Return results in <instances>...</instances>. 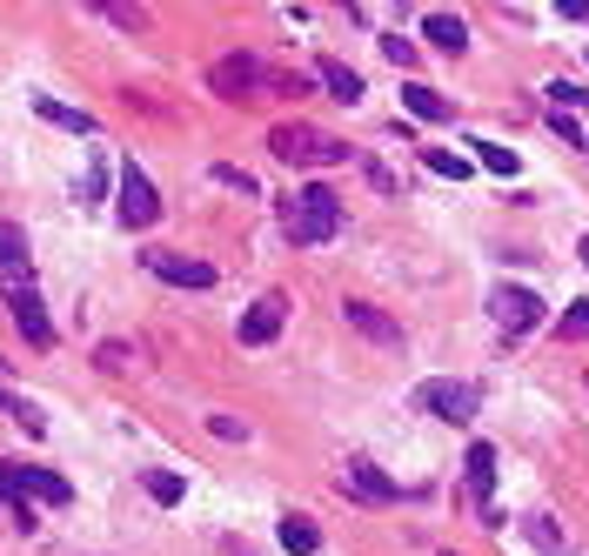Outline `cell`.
Returning <instances> with one entry per match:
<instances>
[{
	"label": "cell",
	"mask_w": 589,
	"mask_h": 556,
	"mask_svg": "<svg viewBox=\"0 0 589 556\" xmlns=\"http://www.w3.org/2000/svg\"><path fill=\"white\" fill-rule=\"evenodd\" d=\"M282 235L295 249H315V242H335L342 235V195L335 188H295L288 201H282Z\"/></svg>",
	"instance_id": "6da1fadb"
},
{
	"label": "cell",
	"mask_w": 589,
	"mask_h": 556,
	"mask_svg": "<svg viewBox=\"0 0 589 556\" xmlns=\"http://www.w3.org/2000/svg\"><path fill=\"white\" fill-rule=\"evenodd\" d=\"M269 148L282 154L288 168H335V162H349V141H335L328 128H308V121H282L269 134Z\"/></svg>",
	"instance_id": "7a4b0ae2"
},
{
	"label": "cell",
	"mask_w": 589,
	"mask_h": 556,
	"mask_svg": "<svg viewBox=\"0 0 589 556\" xmlns=\"http://www.w3.org/2000/svg\"><path fill=\"white\" fill-rule=\"evenodd\" d=\"M0 497L8 503H67V476L54 469H28V462H0Z\"/></svg>",
	"instance_id": "3957f363"
},
{
	"label": "cell",
	"mask_w": 589,
	"mask_h": 556,
	"mask_svg": "<svg viewBox=\"0 0 589 556\" xmlns=\"http://www.w3.org/2000/svg\"><path fill=\"white\" fill-rule=\"evenodd\" d=\"M208 88H215L221 101H248V95L269 88V61H255V54H221V61L208 67Z\"/></svg>",
	"instance_id": "277c9868"
},
{
	"label": "cell",
	"mask_w": 589,
	"mask_h": 556,
	"mask_svg": "<svg viewBox=\"0 0 589 556\" xmlns=\"http://www.w3.org/2000/svg\"><path fill=\"white\" fill-rule=\"evenodd\" d=\"M476 382H449V375H436V382H423L415 389V410H429L436 423H476Z\"/></svg>",
	"instance_id": "5b68a950"
},
{
	"label": "cell",
	"mask_w": 589,
	"mask_h": 556,
	"mask_svg": "<svg viewBox=\"0 0 589 556\" xmlns=\"http://www.w3.org/2000/svg\"><path fill=\"white\" fill-rule=\"evenodd\" d=\"M489 315H495V323L510 329V336H530V329L543 323V295H536V288H510V282H502V288H489Z\"/></svg>",
	"instance_id": "8992f818"
},
{
	"label": "cell",
	"mask_w": 589,
	"mask_h": 556,
	"mask_svg": "<svg viewBox=\"0 0 589 556\" xmlns=\"http://www.w3.org/2000/svg\"><path fill=\"white\" fill-rule=\"evenodd\" d=\"M8 315H14V329H21L34 349H54V323H47V308H41L34 282H8Z\"/></svg>",
	"instance_id": "52a82bcc"
},
{
	"label": "cell",
	"mask_w": 589,
	"mask_h": 556,
	"mask_svg": "<svg viewBox=\"0 0 589 556\" xmlns=\"http://www.w3.org/2000/svg\"><path fill=\"white\" fill-rule=\"evenodd\" d=\"M121 221H128V228H154V221H161V195H154V182H148L134 162L121 168Z\"/></svg>",
	"instance_id": "ba28073f"
},
{
	"label": "cell",
	"mask_w": 589,
	"mask_h": 556,
	"mask_svg": "<svg viewBox=\"0 0 589 556\" xmlns=\"http://www.w3.org/2000/svg\"><path fill=\"white\" fill-rule=\"evenodd\" d=\"M141 269L161 275V282H175V288H215V269H208V262H188V255H175V249H148Z\"/></svg>",
	"instance_id": "9c48e42d"
},
{
	"label": "cell",
	"mask_w": 589,
	"mask_h": 556,
	"mask_svg": "<svg viewBox=\"0 0 589 556\" xmlns=\"http://www.w3.org/2000/svg\"><path fill=\"white\" fill-rule=\"evenodd\" d=\"M342 490H349V497H362V503H395V497H402V490H395V476H382L369 456H349V462H342Z\"/></svg>",
	"instance_id": "30bf717a"
},
{
	"label": "cell",
	"mask_w": 589,
	"mask_h": 556,
	"mask_svg": "<svg viewBox=\"0 0 589 556\" xmlns=\"http://www.w3.org/2000/svg\"><path fill=\"white\" fill-rule=\"evenodd\" d=\"M282 323H288V302H282V295H262L255 308L241 315V329H234V336H241V349H262V342H275V336H282Z\"/></svg>",
	"instance_id": "8fae6325"
},
{
	"label": "cell",
	"mask_w": 589,
	"mask_h": 556,
	"mask_svg": "<svg viewBox=\"0 0 589 556\" xmlns=\"http://www.w3.org/2000/svg\"><path fill=\"white\" fill-rule=\"evenodd\" d=\"M462 483H469V497L482 503V516H489V523H502V516L489 510V490H495V449H489V443H476V449L462 456Z\"/></svg>",
	"instance_id": "7c38bea8"
},
{
	"label": "cell",
	"mask_w": 589,
	"mask_h": 556,
	"mask_svg": "<svg viewBox=\"0 0 589 556\" xmlns=\"http://www.w3.org/2000/svg\"><path fill=\"white\" fill-rule=\"evenodd\" d=\"M342 315H349V329H356V336H369V342H389V349L402 342V323H389L375 302H342Z\"/></svg>",
	"instance_id": "4fadbf2b"
},
{
	"label": "cell",
	"mask_w": 589,
	"mask_h": 556,
	"mask_svg": "<svg viewBox=\"0 0 589 556\" xmlns=\"http://www.w3.org/2000/svg\"><path fill=\"white\" fill-rule=\"evenodd\" d=\"M0 275H8V282L28 275V228L21 221H0Z\"/></svg>",
	"instance_id": "5bb4252c"
},
{
	"label": "cell",
	"mask_w": 589,
	"mask_h": 556,
	"mask_svg": "<svg viewBox=\"0 0 589 556\" xmlns=\"http://www.w3.org/2000/svg\"><path fill=\"white\" fill-rule=\"evenodd\" d=\"M321 88H328L335 101H349V108H356V101H362V74H356L349 61H321Z\"/></svg>",
	"instance_id": "9a60e30c"
},
{
	"label": "cell",
	"mask_w": 589,
	"mask_h": 556,
	"mask_svg": "<svg viewBox=\"0 0 589 556\" xmlns=\"http://www.w3.org/2000/svg\"><path fill=\"white\" fill-rule=\"evenodd\" d=\"M423 34H429L443 54H462V47H469V28H462L456 14H443V8H436V14H423Z\"/></svg>",
	"instance_id": "2e32d148"
},
{
	"label": "cell",
	"mask_w": 589,
	"mask_h": 556,
	"mask_svg": "<svg viewBox=\"0 0 589 556\" xmlns=\"http://www.w3.org/2000/svg\"><path fill=\"white\" fill-rule=\"evenodd\" d=\"M402 108H408L415 121H449V101H443L436 88H423V81H408V88H402Z\"/></svg>",
	"instance_id": "e0dca14e"
},
{
	"label": "cell",
	"mask_w": 589,
	"mask_h": 556,
	"mask_svg": "<svg viewBox=\"0 0 589 556\" xmlns=\"http://www.w3.org/2000/svg\"><path fill=\"white\" fill-rule=\"evenodd\" d=\"M34 115L54 121V128H74V134H95V115H80V108H61L54 95H34Z\"/></svg>",
	"instance_id": "ac0fdd59"
},
{
	"label": "cell",
	"mask_w": 589,
	"mask_h": 556,
	"mask_svg": "<svg viewBox=\"0 0 589 556\" xmlns=\"http://www.w3.org/2000/svg\"><path fill=\"white\" fill-rule=\"evenodd\" d=\"M282 549H288V556H308V549H321V530L288 510V516H282Z\"/></svg>",
	"instance_id": "d6986e66"
},
{
	"label": "cell",
	"mask_w": 589,
	"mask_h": 556,
	"mask_svg": "<svg viewBox=\"0 0 589 556\" xmlns=\"http://www.w3.org/2000/svg\"><path fill=\"white\" fill-rule=\"evenodd\" d=\"M0 416H8V423H21L28 436H41V429H47V423H41V410H34V403H21L14 389H0Z\"/></svg>",
	"instance_id": "ffe728a7"
},
{
	"label": "cell",
	"mask_w": 589,
	"mask_h": 556,
	"mask_svg": "<svg viewBox=\"0 0 589 556\" xmlns=\"http://www.w3.org/2000/svg\"><path fill=\"white\" fill-rule=\"evenodd\" d=\"M182 490H188V483H182L175 469H148V497H154V503H182Z\"/></svg>",
	"instance_id": "44dd1931"
},
{
	"label": "cell",
	"mask_w": 589,
	"mask_h": 556,
	"mask_svg": "<svg viewBox=\"0 0 589 556\" xmlns=\"http://www.w3.org/2000/svg\"><path fill=\"white\" fill-rule=\"evenodd\" d=\"M556 336H563V342H589V302H569V308H563Z\"/></svg>",
	"instance_id": "7402d4cb"
},
{
	"label": "cell",
	"mask_w": 589,
	"mask_h": 556,
	"mask_svg": "<svg viewBox=\"0 0 589 556\" xmlns=\"http://www.w3.org/2000/svg\"><path fill=\"white\" fill-rule=\"evenodd\" d=\"M423 162H429V175H449V182L469 175V162H462V154H449V148H423Z\"/></svg>",
	"instance_id": "603a6c76"
},
{
	"label": "cell",
	"mask_w": 589,
	"mask_h": 556,
	"mask_svg": "<svg viewBox=\"0 0 589 556\" xmlns=\"http://www.w3.org/2000/svg\"><path fill=\"white\" fill-rule=\"evenodd\" d=\"M469 148H476V162H482V168H495V175H516V154H510V148H495V141H469Z\"/></svg>",
	"instance_id": "cb8c5ba5"
},
{
	"label": "cell",
	"mask_w": 589,
	"mask_h": 556,
	"mask_svg": "<svg viewBox=\"0 0 589 556\" xmlns=\"http://www.w3.org/2000/svg\"><path fill=\"white\" fill-rule=\"evenodd\" d=\"M523 530H530V536H536V549H549V556H563V549H569V543H563V530H556L549 516H530Z\"/></svg>",
	"instance_id": "d4e9b609"
},
{
	"label": "cell",
	"mask_w": 589,
	"mask_h": 556,
	"mask_svg": "<svg viewBox=\"0 0 589 556\" xmlns=\"http://www.w3.org/2000/svg\"><path fill=\"white\" fill-rule=\"evenodd\" d=\"M549 101H556V115H569V108H589V88H576V81H549Z\"/></svg>",
	"instance_id": "484cf974"
},
{
	"label": "cell",
	"mask_w": 589,
	"mask_h": 556,
	"mask_svg": "<svg viewBox=\"0 0 589 556\" xmlns=\"http://www.w3.org/2000/svg\"><path fill=\"white\" fill-rule=\"evenodd\" d=\"M382 54H389L395 67H415V41H402V34H382Z\"/></svg>",
	"instance_id": "4316f807"
},
{
	"label": "cell",
	"mask_w": 589,
	"mask_h": 556,
	"mask_svg": "<svg viewBox=\"0 0 589 556\" xmlns=\"http://www.w3.org/2000/svg\"><path fill=\"white\" fill-rule=\"evenodd\" d=\"M215 182H221V188H241V195H255V175H248V168H228V162L215 168Z\"/></svg>",
	"instance_id": "83f0119b"
},
{
	"label": "cell",
	"mask_w": 589,
	"mask_h": 556,
	"mask_svg": "<svg viewBox=\"0 0 589 556\" xmlns=\"http://www.w3.org/2000/svg\"><path fill=\"white\" fill-rule=\"evenodd\" d=\"M95 362H101V369H128L134 356H128V342H101V349H95Z\"/></svg>",
	"instance_id": "f1b7e54d"
},
{
	"label": "cell",
	"mask_w": 589,
	"mask_h": 556,
	"mask_svg": "<svg viewBox=\"0 0 589 556\" xmlns=\"http://www.w3.org/2000/svg\"><path fill=\"white\" fill-rule=\"evenodd\" d=\"M208 429H215V436H221V443H248V423H234V416H215V423H208Z\"/></svg>",
	"instance_id": "f546056e"
},
{
	"label": "cell",
	"mask_w": 589,
	"mask_h": 556,
	"mask_svg": "<svg viewBox=\"0 0 589 556\" xmlns=\"http://www.w3.org/2000/svg\"><path fill=\"white\" fill-rule=\"evenodd\" d=\"M101 14H108L114 28H148V14H141V8H101Z\"/></svg>",
	"instance_id": "4dcf8cb0"
},
{
	"label": "cell",
	"mask_w": 589,
	"mask_h": 556,
	"mask_svg": "<svg viewBox=\"0 0 589 556\" xmlns=\"http://www.w3.org/2000/svg\"><path fill=\"white\" fill-rule=\"evenodd\" d=\"M362 175H369V182H375V188H382V195H395V175H389V168H382V162H362Z\"/></svg>",
	"instance_id": "1f68e13d"
},
{
	"label": "cell",
	"mask_w": 589,
	"mask_h": 556,
	"mask_svg": "<svg viewBox=\"0 0 589 556\" xmlns=\"http://www.w3.org/2000/svg\"><path fill=\"white\" fill-rule=\"evenodd\" d=\"M582 269H589V235H582Z\"/></svg>",
	"instance_id": "d6a6232c"
}]
</instances>
